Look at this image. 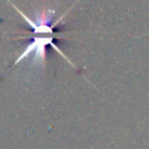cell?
I'll list each match as a JSON object with an SVG mask.
<instances>
[{"instance_id": "1", "label": "cell", "mask_w": 149, "mask_h": 149, "mask_svg": "<svg viewBox=\"0 0 149 149\" xmlns=\"http://www.w3.org/2000/svg\"><path fill=\"white\" fill-rule=\"evenodd\" d=\"M55 41H56V38L54 37V35H34V38L30 42L27 43V45L24 47L22 52L16 57L13 65H16V64L21 63L26 58H30V64H29L30 66H34L35 69L41 68L43 70L45 68L47 48H48V45H51L54 48V50H56L59 55H62L69 64L74 66V64L71 63L70 58L61 51V49L57 47Z\"/></svg>"}]
</instances>
